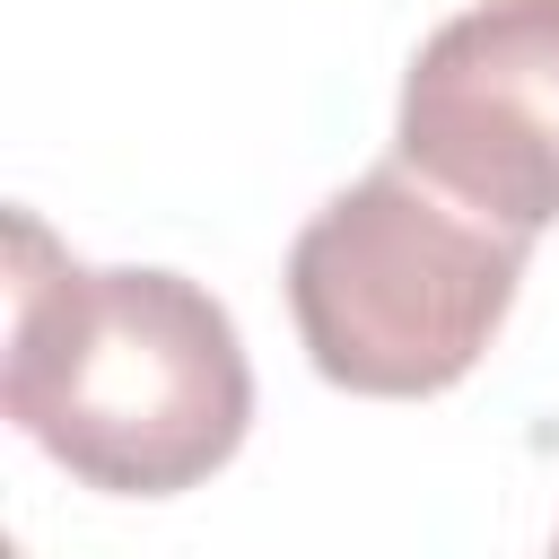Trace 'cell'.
<instances>
[{
	"label": "cell",
	"mask_w": 559,
	"mask_h": 559,
	"mask_svg": "<svg viewBox=\"0 0 559 559\" xmlns=\"http://www.w3.org/2000/svg\"><path fill=\"white\" fill-rule=\"evenodd\" d=\"M9 419L105 498L210 480L253 419L227 306L183 271H87L35 210H9Z\"/></svg>",
	"instance_id": "obj_1"
},
{
	"label": "cell",
	"mask_w": 559,
	"mask_h": 559,
	"mask_svg": "<svg viewBox=\"0 0 559 559\" xmlns=\"http://www.w3.org/2000/svg\"><path fill=\"white\" fill-rule=\"evenodd\" d=\"M524 245V227L480 218L402 157L358 175L288 245V314L314 376L367 402L463 384L515 306Z\"/></svg>",
	"instance_id": "obj_2"
},
{
	"label": "cell",
	"mask_w": 559,
	"mask_h": 559,
	"mask_svg": "<svg viewBox=\"0 0 559 559\" xmlns=\"http://www.w3.org/2000/svg\"><path fill=\"white\" fill-rule=\"evenodd\" d=\"M402 166L498 227H559V0H472L402 79Z\"/></svg>",
	"instance_id": "obj_3"
}]
</instances>
